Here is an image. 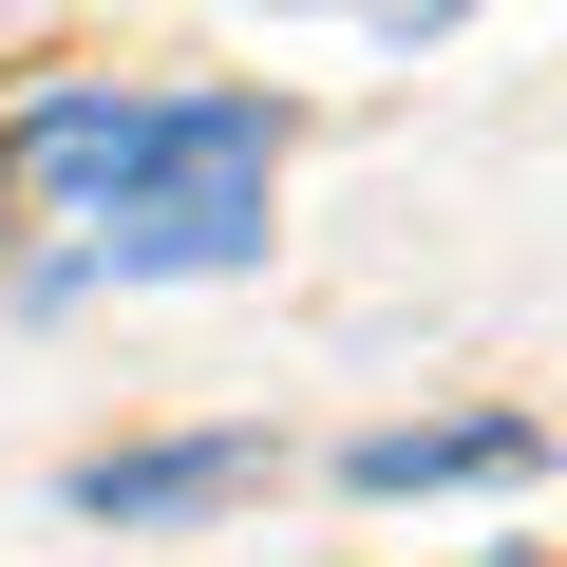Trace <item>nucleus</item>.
Returning <instances> with one entry per match:
<instances>
[{"label": "nucleus", "mask_w": 567, "mask_h": 567, "mask_svg": "<svg viewBox=\"0 0 567 567\" xmlns=\"http://www.w3.org/2000/svg\"><path fill=\"white\" fill-rule=\"evenodd\" d=\"M0 189H39L76 227L58 284H152V265H246L265 189H284V114L265 95H39L0 133Z\"/></svg>", "instance_id": "obj_1"}, {"label": "nucleus", "mask_w": 567, "mask_h": 567, "mask_svg": "<svg viewBox=\"0 0 567 567\" xmlns=\"http://www.w3.org/2000/svg\"><path fill=\"white\" fill-rule=\"evenodd\" d=\"M246 473H265L246 435H171V454H95L76 511H95V529H152V511H208V492H246Z\"/></svg>", "instance_id": "obj_2"}, {"label": "nucleus", "mask_w": 567, "mask_h": 567, "mask_svg": "<svg viewBox=\"0 0 567 567\" xmlns=\"http://www.w3.org/2000/svg\"><path fill=\"white\" fill-rule=\"evenodd\" d=\"M341 473L360 492H473V473H529V416H416V435H360Z\"/></svg>", "instance_id": "obj_3"}]
</instances>
